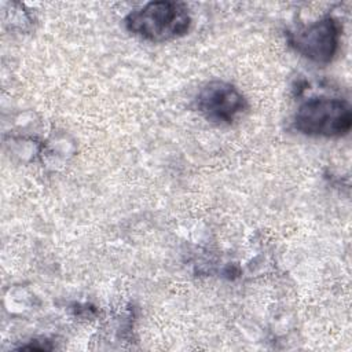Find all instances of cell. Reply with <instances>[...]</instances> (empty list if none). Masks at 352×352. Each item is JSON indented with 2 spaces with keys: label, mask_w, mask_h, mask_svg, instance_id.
<instances>
[{
  "label": "cell",
  "mask_w": 352,
  "mask_h": 352,
  "mask_svg": "<svg viewBox=\"0 0 352 352\" xmlns=\"http://www.w3.org/2000/svg\"><path fill=\"white\" fill-rule=\"evenodd\" d=\"M294 128L308 136L340 138L352 126V110L340 98L316 96L304 102L294 114Z\"/></svg>",
  "instance_id": "7a4b0ae2"
},
{
  "label": "cell",
  "mask_w": 352,
  "mask_h": 352,
  "mask_svg": "<svg viewBox=\"0 0 352 352\" xmlns=\"http://www.w3.org/2000/svg\"><path fill=\"white\" fill-rule=\"evenodd\" d=\"M195 106L208 121L231 124L246 109V99L232 84L212 81L201 88Z\"/></svg>",
  "instance_id": "277c9868"
},
{
  "label": "cell",
  "mask_w": 352,
  "mask_h": 352,
  "mask_svg": "<svg viewBox=\"0 0 352 352\" xmlns=\"http://www.w3.org/2000/svg\"><path fill=\"white\" fill-rule=\"evenodd\" d=\"M191 25V16L184 4L176 1H151L132 11L125 18V26L132 34L153 43H164L184 36Z\"/></svg>",
  "instance_id": "6da1fadb"
},
{
  "label": "cell",
  "mask_w": 352,
  "mask_h": 352,
  "mask_svg": "<svg viewBox=\"0 0 352 352\" xmlns=\"http://www.w3.org/2000/svg\"><path fill=\"white\" fill-rule=\"evenodd\" d=\"M340 36L338 22L326 16L307 28L289 33V43L304 58L326 65L333 60L338 51Z\"/></svg>",
  "instance_id": "3957f363"
}]
</instances>
